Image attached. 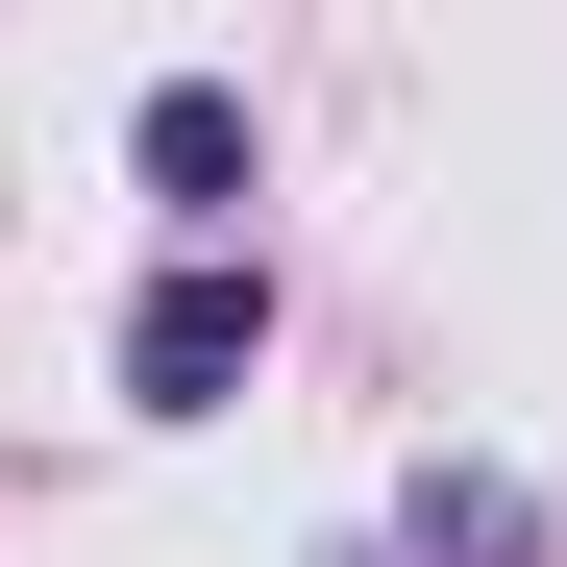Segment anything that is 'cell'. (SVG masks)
Returning a JSON list of instances; mask_svg holds the SVG:
<instances>
[{
  "label": "cell",
  "mask_w": 567,
  "mask_h": 567,
  "mask_svg": "<svg viewBox=\"0 0 567 567\" xmlns=\"http://www.w3.org/2000/svg\"><path fill=\"white\" fill-rule=\"evenodd\" d=\"M271 370V271L247 247H148V297H124V420H223Z\"/></svg>",
  "instance_id": "6da1fadb"
},
{
  "label": "cell",
  "mask_w": 567,
  "mask_h": 567,
  "mask_svg": "<svg viewBox=\"0 0 567 567\" xmlns=\"http://www.w3.org/2000/svg\"><path fill=\"white\" fill-rule=\"evenodd\" d=\"M518 543H543V518L494 494V468H420V518H395V567H518Z\"/></svg>",
  "instance_id": "3957f363"
},
{
  "label": "cell",
  "mask_w": 567,
  "mask_h": 567,
  "mask_svg": "<svg viewBox=\"0 0 567 567\" xmlns=\"http://www.w3.org/2000/svg\"><path fill=\"white\" fill-rule=\"evenodd\" d=\"M124 173H148V223H173V247H247V173H271L247 74H148V100H124Z\"/></svg>",
  "instance_id": "7a4b0ae2"
}]
</instances>
